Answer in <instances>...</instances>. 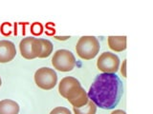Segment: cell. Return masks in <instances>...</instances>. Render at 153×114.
<instances>
[{"mask_svg":"<svg viewBox=\"0 0 153 114\" xmlns=\"http://www.w3.org/2000/svg\"><path fill=\"white\" fill-rule=\"evenodd\" d=\"M123 92V82L116 73H100L95 78L87 95L97 107L113 109L121 101Z\"/></svg>","mask_w":153,"mask_h":114,"instance_id":"obj_1","label":"cell"},{"mask_svg":"<svg viewBox=\"0 0 153 114\" xmlns=\"http://www.w3.org/2000/svg\"><path fill=\"white\" fill-rule=\"evenodd\" d=\"M100 45L99 40L95 36L80 37L76 46V50L81 59L91 60L95 58L99 53Z\"/></svg>","mask_w":153,"mask_h":114,"instance_id":"obj_2","label":"cell"},{"mask_svg":"<svg viewBox=\"0 0 153 114\" xmlns=\"http://www.w3.org/2000/svg\"><path fill=\"white\" fill-rule=\"evenodd\" d=\"M52 65L59 71H71L76 66V58L70 50H56L52 58Z\"/></svg>","mask_w":153,"mask_h":114,"instance_id":"obj_3","label":"cell"},{"mask_svg":"<svg viewBox=\"0 0 153 114\" xmlns=\"http://www.w3.org/2000/svg\"><path fill=\"white\" fill-rule=\"evenodd\" d=\"M35 82L38 88L49 90L55 88L57 83L56 71L50 68H40L35 73Z\"/></svg>","mask_w":153,"mask_h":114,"instance_id":"obj_4","label":"cell"},{"mask_svg":"<svg viewBox=\"0 0 153 114\" xmlns=\"http://www.w3.org/2000/svg\"><path fill=\"white\" fill-rule=\"evenodd\" d=\"M97 66L103 73H116L120 66V59L112 52H103L97 61Z\"/></svg>","mask_w":153,"mask_h":114,"instance_id":"obj_5","label":"cell"},{"mask_svg":"<svg viewBox=\"0 0 153 114\" xmlns=\"http://www.w3.org/2000/svg\"><path fill=\"white\" fill-rule=\"evenodd\" d=\"M66 99L73 106V107H81L85 106L89 101L87 92L81 87V85L76 86L72 89L67 95Z\"/></svg>","mask_w":153,"mask_h":114,"instance_id":"obj_6","label":"cell"},{"mask_svg":"<svg viewBox=\"0 0 153 114\" xmlns=\"http://www.w3.org/2000/svg\"><path fill=\"white\" fill-rule=\"evenodd\" d=\"M16 55V49L13 42L9 40L0 41V63L11 62Z\"/></svg>","mask_w":153,"mask_h":114,"instance_id":"obj_7","label":"cell"},{"mask_svg":"<svg viewBox=\"0 0 153 114\" xmlns=\"http://www.w3.org/2000/svg\"><path fill=\"white\" fill-rule=\"evenodd\" d=\"M80 85L79 81L76 80L74 77H71V76H67L64 77L63 79H61L59 85V92L62 97L66 98L68 93L73 89L76 86Z\"/></svg>","mask_w":153,"mask_h":114,"instance_id":"obj_8","label":"cell"},{"mask_svg":"<svg viewBox=\"0 0 153 114\" xmlns=\"http://www.w3.org/2000/svg\"><path fill=\"white\" fill-rule=\"evenodd\" d=\"M35 37H26L19 43V50H20L21 56L25 59L31 60L35 59V55L33 52V41Z\"/></svg>","mask_w":153,"mask_h":114,"instance_id":"obj_9","label":"cell"},{"mask_svg":"<svg viewBox=\"0 0 153 114\" xmlns=\"http://www.w3.org/2000/svg\"><path fill=\"white\" fill-rule=\"evenodd\" d=\"M108 46L114 51L121 52L126 49V36H109Z\"/></svg>","mask_w":153,"mask_h":114,"instance_id":"obj_10","label":"cell"},{"mask_svg":"<svg viewBox=\"0 0 153 114\" xmlns=\"http://www.w3.org/2000/svg\"><path fill=\"white\" fill-rule=\"evenodd\" d=\"M19 104L13 100L5 99L0 101V114H18Z\"/></svg>","mask_w":153,"mask_h":114,"instance_id":"obj_11","label":"cell"},{"mask_svg":"<svg viewBox=\"0 0 153 114\" xmlns=\"http://www.w3.org/2000/svg\"><path fill=\"white\" fill-rule=\"evenodd\" d=\"M75 114H96L97 112V106L89 100L85 106L81 107H73Z\"/></svg>","mask_w":153,"mask_h":114,"instance_id":"obj_12","label":"cell"},{"mask_svg":"<svg viewBox=\"0 0 153 114\" xmlns=\"http://www.w3.org/2000/svg\"><path fill=\"white\" fill-rule=\"evenodd\" d=\"M41 41V46H42V50L39 58H46V57L50 56L52 51H53V44L50 40L48 39H40Z\"/></svg>","mask_w":153,"mask_h":114,"instance_id":"obj_13","label":"cell"},{"mask_svg":"<svg viewBox=\"0 0 153 114\" xmlns=\"http://www.w3.org/2000/svg\"><path fill=\"white\" fill-rule=\"evenodd\" d=\"M50 114H71V111L66 107H56L53 109V110L50 112Z\"/></svg>","mask_w":153,"mask_h":114,"instance_id":"obj_14","label":"cell"},{"mask_svg":"<svg viewBox=\"0 0 153 114\" xmlns=\"http://www.w3.org/2000/svg\"><path fill=\"white\" fill-rule=\"evenodd\" d=\"M126 62L124 61L123 64V66H122V74L124 76V77H126Z\"/></svg>","mask_w":153,"mask_h":114,"instance_id":"obj_15","label":"cell"},{"mask_svg":"<svg viewBox=\"0 0 153 114\" xmlns=\"http://www.w3.org/2000/svg\"><path fill=\"white\" fill-rule=\"evenodd\" d=\"M110 114H126V113L124 112L123 110H122V109H116V110H114L113 112H111Z\"/></svg>","mask_w":153,"mask_h":114,"instance_id":"obj_16","label":"cell"},{"mask_svg":"<svg viewBox=\"0 0 153 114\" xmlns=\"http://www.w3.org/2000/svg\"><path fill=\"white\" fill-rule=\"evenodd\" d=\"M1 84H2V80H1V77H0V87H1Z\"/></svg>","mask_w":153,"mask_h":114,"instance_id":"obj_17","label":"cell"}]
</instances>
